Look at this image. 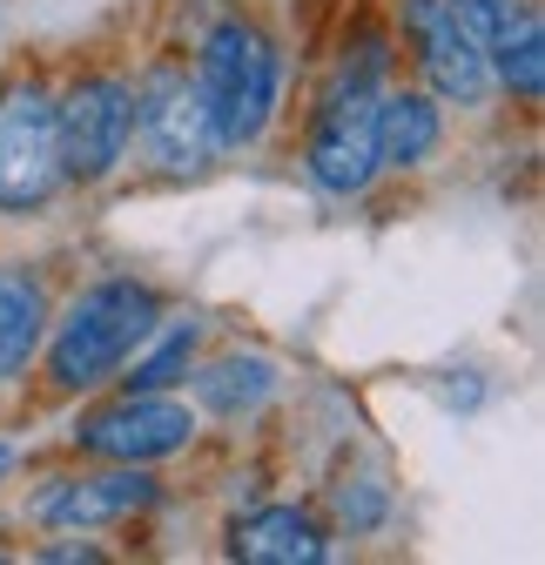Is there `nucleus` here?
<instances>
[{
    "label": "nucleus",
    "mask_w": 545,
    "mask_h": 565,
    "mask_svg": "<svg viewBox=\"0 0 545 565\" xmlns=\"http://www.w3.org/2000/svg\"><path fill=\"white\" fill-rule=\"evenodd\" d=\"M445 135V115H438V95H377V169H418Z\"/></svg>",
    "instance_id": "13"
},
{
    "label": "nucleus",
    "mask_w": 545,
    "mask_h": 565,
    "mask_svg": "<svg viewBox=\"0 0 545 565\" xmlns=\"http://www.w3.org/2000/svg\"><path fill=\"white\" fill-rule=\"evenodd\" d=\"M156 499H162V484L142 465H108V471H82V478H47L28 512L47 532H101V525L149 512Z\"/></svg>",
    "instance_id": "9"
},
{
    "label": "nucleus",
    "mask_w": 545,
    "mask_h": 565,
    "mask_svg": "<svg viewBox=\"0 0 545 565\" xmlns=\"http://www.w3.org/2000/svg\"><path fill=\"white\" fill-rule=\"evenodd\" d=\"M41 558H101V552H95V545H47Z\"/></svg>",
    "instance_id": "17"
},
{
    "label": "nucleus",
    "mask_w": 545,
    "mask_h": 565,
    "mask_svg": "<svg viewBox=\"0 0 545 565\" xmlns=\"http://www.w3.org/2000/svg\"><path fill=\"white\" fill-rule=\"evenodd\" d=\"M377 82L344 75V88L323 95L310 141H303V169L323 195H364L377 182Z\"/></svg>",
    "instance_id": "6"
},
{
    "label": "nucleus",
    "mask_w": 545,
    "mask_h": 565,
    "mask_svg": "<svg viewBox=\"0 0 545 565\" xmlns=\"http://www.w3.org/2000/svg\"><path fill=\"white\" fill-rule=\"evenodd\" d=\"M492 88H505L519 102L545 95V21H538V8L492 47Z\"/></svg>",
    "instance_id": "15"
},
{
    "label": "nucleus",
    "mask_w": 545,
    "mask_h": 565,
    "mask_svg": "<svg viewBox=\"0 0 545 565\" xmlns=\"http://www.w3.org/2000/svg\"><path fill=\"white\" fill-rule=\"evenodd\" d=\"M195 343H202V323L189 317V323H156L142 343H135V358L115 371L128 391H169V384H182L189 377V364H195Z\"/></svg>",
    "instance_id": "14"
},
{
    "label": "nucleus",
    "mask_w": 545,
    "mask_h": 565,
    "mask_svg": "<svg viewBox=\"0 0 545 565\" xmlns=\"http://www.w3.org/2000/svg\"><path fill=\"white\" fill-rule=\"evenodd\" d=\"M404 41H412V61L438 102L451 108L492 102V54L464 34L451 0H404Z\"/></svg>",
    "instance_id": "8"
},
{
    "label": "nucleus",
    "mask_w": 545,
    "mask_h": 565,
    "mask_svg": "<svg viewBox=\"0 0 545 565\" xmlns=\"http://www.w3.org/2000/svg\"><path fill=\"white\" fill-rule=\"evenodd\" d=\"M156 323H162V297L149 282L101 276L61 317H47V337H41L47 343V377L61 391H95L135 358V343H142Z\"/></svg>",
    "instance_id": "1"
},
{
    "label": "nucleus",
    "mask_w": 545,
    "mask_h": 565,
    "mask_svg": "<svg viewBox=\"0 0 545 565\" xmlns=\"http://www.w3.org/2000/svg\"><path fill=\"white\" fill-rule=\"evenodd\" d=\"M8 465H14V451H8V445H0V471H8Z\"/></svg>",
    "instance_id": "18"
},
{
    "label": "nucleus",
    "mask_w": 545,
    "mask_h": 565,
    "mask_svg": "<svg viewBox=\"0 0 545 565\" xmlns=\"http://www.w3.org/2000/svg\"><path fill=\"white\" fill-rule=\"evenodd\" d=\"M195 95H202V115H210V141L216 156H236L269 128L277 115V95H284V54L256 21L229 14L202 34L195 47Z\"/></svg>",
    "instance_id": "2"
},
{
    "label": "nucleus",
    "mask_w": 545,
    "mask_h": 565,
    "mask_svg": "<svg viewBox=\"0 0 545 565\" xmlns=\"http://www.w3.org/2000/svg\"><path fill=\"white\" fill-rule=\"evenodd\" d=\"M47 337V290L28 263H0V384H21Z\"/></svg>",
    "instance_id": "11"
},
{
    "label": "nucleus",
    "mask_w": 545,
    "mask_h": 565,
    "mask_svg": "<svg viewBox=\"0 0 545 565\" xmlns=\"http://www.w3.org/2000/svg\"><path fill=\"white\" fill-rule=\"evenodd\" d=\"M277 384H284L277 358H263V350H229V358L195 371V404L216 411V417H249V411H263L277 397Z\"/></svg>",
    "instance_id": "12"
},
{
    "label": "nucleus",
    "mask_w": 545,
    "mask_h": 565,
    "mask_svg": "<svg viewBox=\"0 0 545 565\" xmlns=\"http://www.w3.org/2000/svg\"><path fill=\"white\" fill-rule=\"evenodd\" d=\"M135 88V128H128V149L142 156L156 175H195L202 162L216 156L210 141V115H202L195 75L182 61H156Z\"/></svg>",
    "instance_id": "3"
},
{
    "label": "nucleus",
    "mask_w": 545,
    "mask_h": 565,
    "mask_svg": "<svg viewBox=\"0 0 545 565\" xmlns=\"http://www.w3.org/2000/svg\"><path fill=\"white\" fill-rule=\"evenodd\" d=\"M451 14L464 21V34H471V41L492 54V47H499L525 14H532V0H451Z\"/></svg>",
    "instance_id": "16"
},
{
    "label": "nucleus",
    "mask_w": 545,
    "mask_h": 565,
    "mask_svg": "<svg viewBox=\"0 0 545 565\" xmlns=\"http://www.w3.org/2000/svg\"><path fill=\"white\" fill-rule=\"evenodd\" d=\"M61 189V149H54V95L41 82L0 88V209L28 216Z\"/></svg>",
    "instance_id": "7"
},
{
    "label": "nucleus",
    "mask_w": 545,
    "mask_h": 565,
    "mask_svg": "<svg viewBox=\"0 0 545 565\" xmlns=\"http://www.w3.org/2000/svg\"><path fill=\"white\" fill-rule=\"evenodd\" d=\"M135 128V88L121 75H82L67 95H54V149L61 182H101L128 162Z\"/></svg>",
    "instance_id": "5"
},
{
    "label": "nucleus",
    "mask_w": 545,
    "mask_h": 565,
    "mask_svg": "<svg viewBox=\"0 0 545 565\" xmlns=\"http://www.w3.org/2000/svg\"><path fill=\"white\" fill-rule=\"evenodd\" d=\"M67 438H75L82 458H101V465H162V458L189 451L195 411L169 391H121L115 404L82 411Z\"/></svg>",
    "instance_id": "4"
},
{
    "label": "nucleus",
    "mask_w": 545,
    "mask_h": 565,
    "mask_svg": "<svg viewBox=\"0 0 545 565\" xmlns=\"http://www.w3.org/2000/svg\"><path fill=\"white\" fill-rule=\"evenodd\" d=\"M229 558H243V565H323L330 532L303 505H263V512H243L229 525Z\"/></svg>",
    "instance_id": "10"
}]
</instances>
